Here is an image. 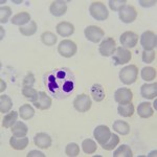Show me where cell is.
<instances>
[{
    "instance_id": "obj_1",
    "label": "cell",
    "mask_w": 157,
    "mask_h": 157,
    "mask_svg": "<svg viewBox=\"0 0 157 157\" xmlns=\"http://www.w3.org/2000/svg\"><path fill=\"white\" fill-rule=\"evenodd\" d=\"M44 85L55 98L63 100L72 94L75 89V77L69 68H57L44 75Z\"/></svg>"
},
{
    "instance_id": "obj_2",
    "label": "cell",
    "mask_w": 157,
    "mask_h": 157,
    "mask_svg": "<svg viewBox=\"0 0 157 157\" xmlns=\"http://www.w3.org/2000/svg\"><path fill=\"white\" fill-rule=\"evenodd\" d=\"M138 69L135 65L131 64L124 67L120 72V80L125 85H131L137 80Z\"/></svg>"
},
{
    "instance_id": "obj_3",
    "label": "cell",
    "mask_w": 157,
    "mask_h": 157,
    "mask_svg": "<svg viewBox=\"0 0 157 157\" xmlns=\"http://www.w3.org/2000/svg\"><path fill=\"white\" fill-rule=\"evenodd\" d=\"M89 13L98 21H104L108 18V10L105 6V4L101 1H93L89 6Z\"/></svg>"
},
{
    "instance_id": "obj_4",
    "label": "cell",
    "mask_w": 157,
    "mask_h": 157,
    "mask_svg": "<svg viewBox=\"0 0 157 157\" xmlns=\"http://www.w3.org/2000/svg\"><path fill=\"white\" fill-rule=\"evenodd\" d=\"M58 52L64 58H71L77 54V45L71 40H63L58 46Z\"/></svg>"
},
{
    "instance_id": "obj_5",
    "label": "cell",
    "mask_w": 157,
    "mask_h": 157,
    "mask_svg": "<svg viewBox=\"0 0 157 157\" xmlns=\"http://www.w3.org/2000/svg\"><path fill=\"white\" fill-rule=\"evenodd\" d=\"M91 100L89 95L82 93L75 97L73 100V107L78 112H87L88 110L91 108Z\"/></svg>"
},
{
    "instance_id": "obj_6",
    "label": "cell",
    "mask_w": 157,
    "mask_h": 157,
    "mask_svg": "<svg viewBox=\"0 0 157 157\" xmlns=\"http://www.w3.org/2000/svg\"><path fill=\"white\" fill-rule=\"evenodd\" d=\"M118 17L124 23H132L137 17V12L133 6H124L118 11Z\"/></svg>"
},
{
    "instance_id": "obj_7",
    "label": "cell",
    "mask_w": 157,
    "mask_h": 157,
    "mask_svg": "<svg viewBox=\"0 0 157 157\" xmlns=\"http://www.w3.org/2000/svg\"><path fill=\"white\" fill-rule=\"evenodd\" d=\"M140 44L145 50H153L157 45V37L151 30H147L141 35Z\"/></svg>"
},
{
    "instance_id": "obj_8",
    "label": "cell",
    "mask_w": 157,
    "mask_h": 157,
    "mask_svg": "<svg viewBox=\"0 0 157 157\" xmlns=\"http://www.w3.org/2000/svg\"><path fill=\"white\" fill-rule=\"evenodd\" d=\"M84 34H85V37L87 38L89 41L93 43H98L102 40L105 33H104V30L101 29V27L95 26V25H90V26H87L85 29Z\"/></svg>"
},
{
    "instance_id": "obj_9",
    "label": "cell",
    "mask_w": 157,
    "mask_h": 157,
    "mask_svg": "<svg viewBox=\"0 0 157 157\" xmlns=\"http://www.w3.org/2000/svg\"><path fill=\"white\" fill-rule=\"evenodd\" d=\"M111 134L112 133H111L109 127L104 126V125L98 126V127L94 129V131H93V136H94L97 141L101 146H103L104 144L107 143L108 139L110 138Z\"/></svg>"
},
{
    "instance_id": "obj_10",
    "label": "cell",
    "mask_w": 157,
    "mask_h": 157,
    "mask_svg": "<svg viewBox=\"0 0 157 157\" xmlns=\"http://www.w3.org/2000/svg\"><path fill=\"white\" fill-rule=\"evenodd\" d=\"M131 58H132V55L128 49L124 48V47H118L113 55V62H114L115 66H118V65L128 63L131 60Z\"/></svg>"
},
{
    "instance_id": "obj_11",
    "label": "cell",
    "mask_w": 157,
    "mask_h": 157,
    "mask_svg": "<svg viewBox=\"0 0 157 157\" xmlns=\"http://www.w3.org/2000/svg\"><path fill=\"white\" fill-rule=\"evenodd\" d=\"M98 50H100V54L104 56V57H110V56H112V54H114L116 50V43L114 41V39H112V38L105 39L101 43Z\"/></svg>"
},
{
    "instance_id": "obj_12",
    "label": "cell",
    "mask_w": 157,
    "mask_h": 157,
    "mask_svg": "<svg viewBox=\"0 0 157 157\" xmlns=\"http://www.w3.org/2000/svg\"><path fill=\"white\" fill-rule=\"evenodd\" d=\"M121 44L124 46V48H133L138 41V36L133 32H125L121 34L120 38Z\"/></svg>"
},
{
    "instance_id": "obj_13",
    "label": "cell",
    "mask_w": 157,
    "mask_h": 157,
    "mask_svg": "<svg viewBox=\"0 0 157 157\" xmlns=\"http://www.w3.org/2000/svg\"><path fill=\"white\" fill-rule=\"evenodd\" d=\"M132 98H133V93L129 88H120L114 93V100L120 105L130 103L132 101Z\"/></svg>"
},
{
    "instance_id": "obj_14",
    "label": "cell",
    "mask_w": 157,
    "mask_h": 157,
    "mask_svg": "<svg viewBox=\"0 0 157 157\" xmlns=\"http://www.w3.org/2000/svg\"><path fill=\"white\" fill-rule=\"evenodd\" d=\"M35 105V107L39 110H47L52 107V100L49 95H47V93L45 91H40L38 100L35 103H33Z\"/></svg>"
},
{
    "instance_id": "obj_15",
    "label": "cell",
    "mask_w": 157,
    "mask_h": 157,
    "mask_svg": "<svg viewBox=\"0 0 157 157\" xmlns=\"http://www.w3.org/2000/svg\"><path fill=\"white\" fill-rule=\"evenodd\" d=\"M49 11L52 13V15H54L55 17H61L66 13L67 11V6L65 1H61V0H57V1H52L50 4Z\"/></svg>"
},
{
    "instance_id": "obj_16",
    "label": "cell",
    "mask_w": 157,
    "mask_h": 157,
    "mask_svg": "<svg viewBox=\"0 0 157 157\" xmlns=\"http://www.w3.org/2000/svg\"><path fill=\"white\" fill-rule=\"evenodd\" d=\"M141 97L148 98V100H153L157 95V83L154 82L153 84H144L140 88Z\"/></svg>"
},
{
    "instance_id": "obj_17",
    "label": "cell",
    "mask_w": 157,
    "mask_h": 157,
    "mask_svg": "<svg viewBox=\"0 0 157 157\" xmlns=\"http://www.w3.org/2000/svg\"><path fill=\"white\" fill-rule=\"evenodd\" d=\"M34 143L41 149H48L52 146V138L46 133H37L34 138Z\"/></svg>"
},
{
    "instance_id": "obj_18",
    "label": "cell",
    "mask_w": 157,
    "mask_h": 157,
    "mask_svg": "<svg viewBox=\"0 0 157 157\" xmlns=\"http://www.w3.org/2000/svg\"><path fill=\"white\" fill-rule=\"evenodd\" d=\"M57 33L62 37H69L75 33V26L70 22H60L59 24L56 26Z\"/></svg>"
},
{
    "instance_id": "obj_19",
    "label": "cell",
    "mask_w": 157,
    "mask_h": 157,
    "mask_svg": "<svg viewBox=\"0 0 157 157\" xmlns=\"http://www.w3.org/2000/svg\"><path fill=\"white\" fill-rule=\"evenodd\" d=\"M10 145L15 150H23L29 146V137H17L14 135L10 139Z\"/></svg>"
},
{
    "instance_id": "obj_20",
    "label": "cell",
    "mask_w": 157,
    "mask_h": 157,
    "mask_svg": "<svg viewBox=\"0 0 157 157\" xmlns=\"http://www.w3.org/2000/svg\"><path fill=\"white\" fill-rule=\"evenodd\" d=\"M137 113H138V115L143 118L151 117L154 113L153 109H152V106H151V103L144 102V103L139 104V106L137 107Z\"/></svg>"
},
{
    "instance_id": "obj_21",
    "label": "cell",
    "mask_w": 157,
    "mask_h": 157,
    "mask_svg": "<svg viewBox=\"0 0 157 157\" xmlns=\"http://www.w3.org/2000/svg\"><path fill=\"white\" fill-rule=\"evenodd\" d=\"M12 23L15 25H19V26H23V25L29 23L30 22V15L26 12H22L16 14L12 18Z\"/></svg>"
},
{
    "instance_id": "obj_22",
    "label": "cell",
    "mask_w": 157,
    "mask_h": 157,
    "mask_svg": "<svg viewBox=\"0 0 157 157\" xmlns=\"http://www.w3.org/2000/svg\"><path fill=\"white\" fill-rule=\"evenodd\" d=\"M117 112L118 114L124 116V117H130L134 114L135 112V108H134V105L132 103H127V104H123V105H120L117 108Z\"/></svg>"
},
{
    "instance_id": "obj_23",
    "label": "cell",
    "mask_w": 157,
    "mask_h": 157,
    "mask_svg": "<svg viewBox=\"0 0 157 157\" xmlns=\"http://www.w3.org/2000/svg\"><path fill=\"white\" fill-rule=\"evenodd\" d=\"M17 118H18V112H17V111H12V112H9L3 117V120H2V127L6 128V129L7 128H12L13 126L16 124Z\"/></svg>"
},
{
    "instance_id": "obj_24",
    "label": "cell",
    "mask_w": 157,
    "mask_h": 157,
    "mask_svg": "<svg viewBox=\"0 0 157 157\" xmlns=\"http://www.w3.org/2000/svg\"><path fill=\"white\" fill-rule=\"evenodd\" d=\"M27 126L22 121H16V124L12 127V132L17 137H23L27 134Z\"/></svg>"
},
{
    "instance_id": "obj_25",
    "label": "cell",
    "mask_w": 157,
    "mask_h": 157,
    "mask_svg": "<svg viewBox=\"0 0 157 157\" xmlns=\"http://www.w3.org/2000/svg\"><path fill=\"white\" fill-rule=\"evenodd\" d=\"M91 94L95 102H102L105 98V90H104L103 86L100 84H94L91 87Z\"/></svg>"
},
{
    "instance_id": "obj_26",
    "label": "cell",
    "mask_w": 157,
    "mask_h": 157,
    "mask_svg": "<svg viewBox=\"0 0 157 157\" xmlns=\"http://www.w3.org/2000/svg\"><path fill=\"white\" fill-rule=\"evenodd\" d=\"M113 130L120 133L121 135H127L130 132V126L124 121H115L113 124Z\"/></svg>"
},
{
    "instance_id": "obj_27",
    "label": "cell",
    "mask_w": 157,
    "mask_h": 157,
    "mask_svg": "<svg viewBox=\"0 0 157 157\" xmlns=\"http://www.w3.org/2000/svg\"><path fill=\"white\" fill-rule=\"evenodd\" d=\"M19 115L23 120H30L32 117H34L35 115V110L29 104H25V105L21 106L19 108Z\"/></svg>"
},
{
    "instance_id": "obj_28",
    "label": "cell",
    "mask_w": 157,
    "mask_h": 157,
    "mask_svg": "<svg viewBox=\"0 0 157 157\" xmlns=\"http://www.w3.org/2000/svg\"><path fill=\"white\" fill-rule=\"evenodd\" d=\"M13 106V102L12 98L9 97V95L2 94L0 97V112L3 114V113H7L10 112Z\"/></svg>"
},
{
    "instance_id": "obj_29",
    "label": "cell",
    "mask_w": 157,
    "mask_h": 157,
    "mask_svg": "<svg viewBox=\"0 0 157 157\" xmlns=\"http://www.w3.org/2000/svg\"><path fill=\"white\" fill-rule=\"evenodd\" d=\"M22 95L32 103H35L38 100L39 92L33 87H23L22 88Z\"/></svg>"
},
{
    "instance_id": "obj_30",
    "label": "cell",
    "mask_w": 157,
    "mask_h": 157,
    "mask_svg": "<svg viewBox=\"0 0 157 157\" xmlns=\"http://www.w3.org/2000/svg\"><path fill=\"white\" fill-rule=\"evenodd\" d=\"M19 32L23 36H33L37 32V23L35 21H30L29 23L20 26Z\"/></svg>"
},
{
    "instance_id": "obj_31",
    "label": "cell",
    "mask_w": 157,
    "mask_h": 157,
    "mask_svg": "<svg viewBox=\"0 0 157 157\" xmlns=\"http://www.w3.org/2000/svg\"><path fill=\"white\" fill-rule=\"evenodd\" d=\"M113 156L114 157H132L133 153H132V150H131L129 146L121 145L114 151Z\"/></svg>"
},
{
    "instance_id": "obj_32",
    "label": "cell",
    "mask_w": 157,
    "mask_h": 157,
    "mask_svg": "<svg viewBox=\"0 0 157 157\" xmlns=\"http://www.w3.org/2000/svg\"><path fill=\"white\" fill-rule=\"evenodd\" d=\"M41 40L47 46H52L57 43V36L52 32H45L41 35Z\"/></svg>"
},
{
    "instance_id": "obj_33",
    "label": "cell",
    "mask_w": 157,
    "mask_h": 157,
    "mask_svg": "<svg viewBox=\"0 0 157 157\" xmlns=\"http://www.w3.org/2000/svg\"><path fill=\"white\" fill-rule=\"evenodd\" d=\"M82 148H83V151H84L86 154H92L97 151L98 146L92 139L88 138V139H85L82 143Z\"/></svg>"
},
{
    "instance_id": "obj_34",
    "label": "cell",
    "mask_w": 157,
    "mask_h": 157,
    "mask_svg": "<svg viewBox=\"0 0 157 157\" xmlns=\"http://www.w3.org/2000/svg\"><path fill=\"white\" fill-rule=\"evenodd\" d=\"M118 144H120V137H118L116 134H111L110 138L108 139L107 143L104 144L102 146V148L107 151H110V150H112V149H114Z\"/></svg>"
},
{
    "instance_id": "obj_35",
    "label": "cell",
    "mask_w": 157,
    "mask_h": 157,
    "mask_svg": "<svg viewBox=\"0 0 157 157\" xmlns=\"http://www.w3.org/2000/svg\"><path fill=\"white\" fill-rule=\"evenodd\" d=\"M141 78L145 81H152L156 78V69L153 67H145L141 70Z\"/></svg>"
},
{
    "instance_id": "obj_36",
    "label": "cell",
    "mask_w": 157,
    "mask_h": 157,
    "mask_svg": "<svg viewBox=\"0 0 157 157\" xmlns=\"http://www.w3.org/2000/svg\"><path fill=\"white\" fill-rule=\"evenodd\" d=\"M12 15V10L10 6H1L0 7V22L1 24L6 23Z\"/></svg>"
},
{
    "instance_id": "obj_37",
    "label": "cell",
    "mask_w": 157,
    "mask_h": 157,
    "mask_svg": "<svg viewBox=\"0 0 157 157\" xmlns=\"http://www.w3.org/2000/svg\"><path fill=\"white\" fill-rule=\"evenodd\" d=\"M65 152H66L67 156L75 157V156H78V154H80V148H78V146L77 145V144L70 143V144H68V145H67Z\"/></svg>"
},
{
    "instance_id": "obj_38",
    "label": "cell",
    "mask_w": 157,
    "mask_h": 157,
    "mask_svg": "<svg viewBox=\"0 0 157 157\" xmlns=\"http://www.w3.org/2000/svg\"><path fill=\"white\" fill-rule=\"evenodd\" d=\"M127 1L126 0H110L109 6L112 11H120L124 6H126Z\"/></svg>"
},
{
    "instance_id": "obj_39",
    "label": "cell",
    "mask_w": 157,
    "mask_h": 157,
    "mask_svg": "<svg viewBox=\"0 0 157 157\" xmlns=\"http://www.w3.org/2000/svg\"><path fill=\"white\" fill-rule=\"evenodd\" d=\"M156 58V52L154 50H145L143 52V61L145 63H152Z\"/></svg>"
},
{
    "instance_id": "obj_40",
    "label": "cell",
    "mask_w": 157,
    "mask_h": 157,
    "mask_svg": "<svg viewBox=\"0 0 157 157\" xmlns=\"http://www.w3.org/2000/svg\"><path fill=\"white\" fill-rule=\"evenodd\" d=\"M36 80H35V75L32 72H29L23 78V82H22V86L23 87H33V85L35 84Z\"/></svg>"
},
{
    "instance_id": "obj_41",
    "label": "cell",
    "mask_w": 157,
    "mask_h": 157,
    "mask_svg": "<svg viewBox=\"0 0 157 157\" xmlns=\"http://www.w3.org/2000/svg\"><path fill=\"white\" fill-rule=\"evenodd\" d=\"M139 3H140V6H155V3H156V1L155 0H152V1H143V0H140L139 1Z\"/></svg>"
},
{
    "instance_id": "obj_42",
    "label": "cell",
    "mask_w": 157,
    "mask_h": 157,
    "mask_svg": "<svg viewBox=\"0 0 157 157\" xmlns=\"http://www.w3.org/2000/svg\"><path fill=\"white\" fill-rule=\"evenodd\" d=\"M32 156H41V157H44L45 155L40 151H30L29 154H27V157H32Z\"/></svg>"
},
{
    "instance_id": "obj_43",
    "label": "cell",
    "mask_w": 157,
    "mask_h": 157,
    "mask_svg": "<svg viewBox=\"0 0 157 157\" xmlns=\"http://www.w3.org/2000/svg\"><path fill=\"white\" fill-rule=\"evenodd\" d=\"M0 84H1V87H0V92H3V91L6 89V82L2 80V78L0 80Z\"/></svg>"
},
{
    "instance_id": "obj_44",
    "label": "cell",
    "mask_w": 157,
    "mask_h": 157,
    "mask_svg": "<svg viewBox=\"0 0 157 157\" xmlns=\"http://www.w3.org/2000/svg\"><path fill=\"white\" fill-rule=\"evenodd\" d=\"M0 32H1V35H0V40H2L4 38V29H3V27H0Z\"/></svg>"
}]
</instances>
